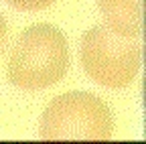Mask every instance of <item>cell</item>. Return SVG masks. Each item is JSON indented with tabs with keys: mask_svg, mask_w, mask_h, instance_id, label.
Instances as JSON below:
<instances>
[{
	"mask_svg": "<svg viewBox=\"0 0 146 144\" xmlns=\"http://www.w3.org/2000/svg\"><path fill=\"white\" fill-rule=\"evenodd\" d=\"M79 55L85 73L98 85L122 89L138 75L142 47L132 37L118 35L108 25H98L85 31Z\"/></svg>",
	"mask_w": 146,
	"mask_h": 144,
	"instance_id": "3957f363",
	"label": "cell"
},
{
	"mask_svg": "<svg viewBox=\"0 0 146 144\" xmlns=\"http://www.w3.org/2000/svg\"><path fill=\"white\" fill-rule=\"evenodd\" d=\"M106 25L124 37L142 35V0H98Z\"/></svg>",
	"mask_w": 146,
	"mask_h": 144,
	"instance_id": "277c9868",
	"label": "cell"
},
{
	"mask_svg": "<svg viewBox=\"0 0 146 144\" xmlns=\"http://www.w3.org/2000/svg\"><path fill=\"white\" fill-rule=\"evenodd\" d=\"M6 35H8V27H6V21H4L2 12H0V51H2V47L6 43Z\"/></svg>",
	"mask_w": 146,
	"mask_h": 144,
	"instance_id": "8992f818",
	"label": "cell"
},
{
	"mask_svg": "<svg viewBox=\"0 0 146 144\" xmlns=\"http://www.w3.org/2000/svg\"><path fill=\"white\" fill-rule=\"evenodd\" d=\"M69 69V45L65 35L53 25L27 27L10 51L8 81L25 92H39L63 79Z\"/></svg>",
	"mask_w": 146,
	"mask_h": 144,
	"instance_id": "6da1fadb",
	"label": "cell"
},
{
	"mask_svg": "<svg viewBox=\"0 0 146 144\" xmlns=\"http://www.w3.org/2000/svg\"><path fill=\"white\" fill-rule=\"evenodd\" d=\"M114 118L104 100L89 92H67L49 102L41 116L43 140H110Z\"/></svg>",
	"mask_w": 146,
	"mask_h": 144,
	"instance_id": "7a4b0ae2",
	"label": "cell"
},
{
	"mask_svg": "<svg viewBox=\"0 0 146 144\" xmlns=\"http://www.w3.org/2000/svg\"><path fill=\"white\" fill-rule=\"evenodd\" d=\"M6 2L18 10H27V12H35V10H43L47 6H51L55 0H6Z\"/></svg>",
	"mask_w": 146,
	"mask_h": 144,
	"instance_id": "5b68a950",
	"label": "cell"
}]
</instances>
